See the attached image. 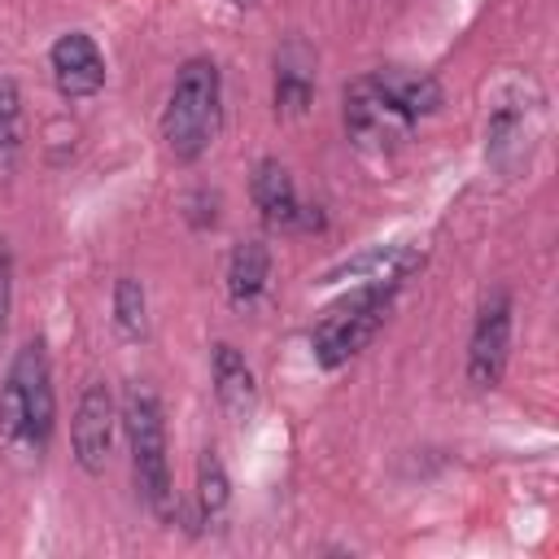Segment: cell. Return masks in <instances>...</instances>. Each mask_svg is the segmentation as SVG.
<instances>
[{"instance_id":"1","label":"cell","mask_w":559,"mask_h":559,"mask_svg":"<svg viewBox=\"0 0 559 559\" xmlns=\"http://www.w3.org/2000/svg\"><path fill=\"white\" fill-rule=\"evenodd\" d=\"M57 428V393H52V362L44 336H26L9 362L0 384V445L17 459L39 463Z\"/></svg>"},{"instance_id":"2","label":"cell","mask_w":559,"mask_h":559,"mask_svg":"<svg viewBox=\"0 0 559 559\" xmlns=\"http://www.w3.org/2000/svg\"><path fill=\"white\" fill-rule=\"evenodd\" d=\"M223 122V74L210 57H188L170 83L162 109V140L179 166H192L210 153Z\"/></svg>"},{"instance_id":"3","label":"cell","mask_w":559,"mask_h":559,"mask_svg":"<svg viewBox=\"0 0 559 559\" xmlns=\"http://www.w3.org/2000/svg\"><path fill=\"white\" fill-rule=\"evenodd\" d=\"M118 424L127 432V450H131V476L135 489L144 498V507L157 520H175L179 502H175V485H170V459H166V419H162V402L148 384H131L118 411Z\"/></svg>"},{"instance_id":"4","label":"cell","mask_w":559,"mask_h":559,"mask_svg":"<svg viewBox=\"0 0 559 559\" xmlns=\"http://www.w3.org/2000/svg\"><path fill=\"white\" fill-rule=\"evenodd\" d=\"M397 288L402 284H354L341 301H332L314 319V328H310V354H314V362L323 371H336L354 354H362L376 341V332L384 328Z\"/></svg>"},{"instance_id":"5","label":"cell","mask_w":559,"mask_h":559,"mask_svg":"<svg viewBox=\"0 0 559 559\" xmlns=\"http://www.w3.org/2000/svg\"><path fill=\"white\" fill-rule=\"evenodd\" d=\"M507 358H511V293L507 288H493L480 310H476V323H472V336H467V384L476 393H489L502 384L507 376Z\"/></svg>"},{"instance_id":"6","label":"cell","mask_w":559,"mask_h":559,"mask_svg":"<svg viewBox=\"0 0 559 559\" xmlns=\"http://www.w3.org/2000/svg\"><path fill=\"white\" fill-rule=\"evenodd\" d=\"M249 197H253L262 223L275 227V231H319V227H323L319 205H306V201L297 197V183H293L288 166H280L275 157H262V162L253 166Z\"/></svg>"},{"instance_id":"7","label":"cell","mask_w":559,"mask_h":559,"mask_svg":"<svg viewBox=\"0 0 559 559\" xmlns=\"http://www.w3.org/2000/svg\"><path fill=\"white\" fill-rule=\"evenodd\" d=\"M114 428H118L114 393H109L105 380H92V384L79 393V406H74V419H70L74 463H79L87 476H100V472H105L109 450H114Z\"/></svg>"},{"instance_id":"8","label":"cell","mask_w":559,"mask_h":559,"mask_svg":"<svg viewBox=\"0 0 559 559\" xmlns=\"http://www.w3.org/2000/svg\"><path fill=\"white\" fill-rule=\"evenodd\" d=\"M411 127L415 122L406 114H397L380 96V87L371 83V74L345 83V131H349L354 144H362V148H389V144L406 140Z\"/></svg>"},{"instance_id":"9","label":"cell","mask_w":559,"mask_h":559,"mask_svg":"<svg viewBox=\"0 0 559 559\" xmlns=\"http://www.w3.org/2000/svg\"><path fill=\"white\" fill-rule=\"evenodd\" d=\"M48 70L66 100H87L105 87V52L87 31L57 35V44L48 48Z\"/></svg>"},{"instance_id":"10","label":"cell","mask_w":559,"mask_h":559,"mask_svg":"<svg viewBox=\"0 0 559 559\" xmlns=\"http://www.w3.org/2000/svg\"><path fill=\"white\" fill-rule=\"evenodd\" d=\"M424 266V249L415 245H371L358 258H345L341 266H332L323 275V284H341V280H358V284H402L406 275H415Z\"/></svg>"},{"instance_id":"11","label":"cell","mask_w":559,"mask_h":559,"mask_svg":"<svg viewBox=\"0 0 559 559\" xmlns=\"http://www.w3.org/2000/svg\"><path fill=\"white\" fill-rule=\"evenodd\" d=\"M210 376H214V397H218V411L231 419V424H245L258 406V380H253V367L245 362V354L231 345V341H218L214 354H210Z\"/></svg>"},{"instance_id":"12","label":"cell","mask_w":559,"mask_h":559,"mask_svg":"<svg viewBox=\"0 0 559 559\" xmlns=\"http://www.w3.org/2000/svg\"><path fill=\"white\" fill-rule=\"evenodd\" d=\"M371 83H376L380 96H384L397 114H406L411 122L437 114L441 100H445V96H441V83H437L428 70H411V66H380V70H371Z\"/></svg>"},{"instance_id":"13","label":"cell","mask_w":559,"mask_h":559,"mask_svg":"<svg viewBox=\"0 0 559 559\" xmlns=\"http://www.w3.org/2000/svg\"><path fill=\"white\" fill-rule=\"evenodd\" d=\"M314 100V52L293 39L275 52V114L301 118Z\"/></svg>"},{"instance_id":"14","label":"cell","mask_w":559,"mask_h":559,"mask_svg":"<svg viewBox=\"0 0 559 559\" xmlns=\"http://www.w3.org/2000/svg\"><path fill=\"white\" fill-rule=\"evenodd\" d=\"M524 140H528V105L502 100L489 114V127H485V157L498 170H515L520 157H524Z\"/></svg>"},{"instance_id":"15","label":"cell","mask_w":559,"mask_h":559,"mask_svg":"<svg viewBox=\"0 0 559 559\" xmlns=\"http://www.w3.org/2000/svg\"><path fill=\"white\" fill-rule=\"evenodd\" d=\"M271 280V249L266 240H240L227 258V297L231 306H253Z\"/></svg>"},{"instance_id":"16","label":"cell","mask_w":559,"mask_h":559,"mask_svg":"<svg viewBox=\"0 0 559 559\" xmlns=\"http://www.w3.org/2000/svg\"><path fill=\"white\" fill-rule=\"evenodd\" d=\"M227 507H231L227 467H223V459L214 450H201V459H197V515H201V524L218 528Z\"/></svg>"},{"instance_id":"17","label":"cell","mask_w":559,"mask_h":559,"mask_svg":"<svg viewBox=\"0 0 559 559\" xmlns=\"http://www.w3.org/2000/svg\"><path fill=\"white\" fill-rule=\"evenodd\" d=\"M114 328L122 341L148 336V297L135 275H118V284H114Z\"/></svg>"},{"instance_id":"18","label":"cell","mask_w":559,"mask_h":559,"mask_svg":"<svg viewBox=\"0 0 559 559\" xmlns=\"http://www.w3.org/2000/svg\"><path fill=\"white\" fill-rule=\"evenodd\" d=\"M22 157V92L9 74H0V179L17 170Z\"/></svg>"},{"instance_id":"19","label":"cell","mask_w":559,"mask_h":559,"mask_svg":"<svg viewBox=\"0 0 559 559\" xmlns=\"http://www.w3.org/2000/svg\"><path fill=\"white\" fill-rule=\"evenodd\" d=\"M9 310H13V253L0 240V336L9 328Z\"/></svg>"},{"instance_id":"20","label":"cell","mask_w":559,"mask_h":559,"mask_svg":"<svg viewBox=\"0 0 559 559\" xmlns=\"http://www.w3.org/2000/svg\"><path fill=\"white\" fill-rule=\"evenodd\" d=\"M227 4H240L245 9V4H258V0H227Z\"/></svg>"}]
</instances>
